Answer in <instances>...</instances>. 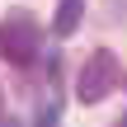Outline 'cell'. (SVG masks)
Here are the masks:
<instances>
[{
  "instance_id": "cell-1",
  "label": "cell",
  "mask_w": 127,
  "mask_h": 127,
  "mask_svg": "<svg viewBox=\"0 0 127 127\" xmlns=\"http://www.w3.org/2000/svg\"><path fill=\"white\" fill-rule=\"evenodd\" d=\"M118 85H123V61L108 47H94L80 66V75H75V99L80 104H104Z\"/></svg>"
},
{
  "instance_id": "cell-2",
  "label": "cell",
  "mask_w": 127,
  "mask_h": 127,
  "mask_svg": "<svg viewBox=\"0 0 127 127\" xmlns=\"http://www.w3.org/2000/svg\"><path fill=\"white\" fill-rule=\"evenodd\" d=\"M38 47H42L38 19H33L28 9H14V14L0 24V61H9V66H33Z\"/></svg>"
},
{
  "instance_id": "cell-3",
  "label": "cell",
  "mask_w": 127,
  "mask_h": 127,
  "mask_svg": "<svg viewBox=\"0 0 127 127\" xmlns=\"http://www.w3.org/2000/svg\"><path fill=\"white\" fill-rule=\"evenodd\" d=\"M80 19H85V0H61L57 14H52V33H57V38H71V33L80 28Z\"/></svg>"
},
{
  "instance_id": "cell-4",
  "label": "cell",
  "mask_w": 127,
  "mask_h": 127,
  "mask_svg": "<svg viewBox=\"0 0 127 127\" xmlns=\"http://www.w3.org/2000/svg\"><path fill=\"white\" fill-rule=\"evenodd\" d=\"M61 123V99L47 90V99H38V127H57Z\"/></svg>"
},
{
  "instance_id": "cell-5",
  "label": "cell",
  "mask_w": 127,
  "mask_h": 127,
  "mask_svg": "<svg viewBox=\"0 0 127 127\" xmlns=\"http://www.w3.org/2000/svg\"><path fill=\"white\" fill-rule=\"evenodd\" d=\"M0 127H19V123H14V118H5V123H0Z\"/></svg>"
},
{
  "instance_id": "cell-6",
  "label": "cell",
  "mask_w": 127,
  "mask_h": 127,
  "mask_svg": "<svg viewBox=\"0 0 127 127\" xmlns=\"http://www.w3.org/2000/svg\"><path fill=\"white\" fill-rule=\"evenodd\" d=\"M118 127H127V118H123V123H118Z\"/></svg>"
}]
</instances>
